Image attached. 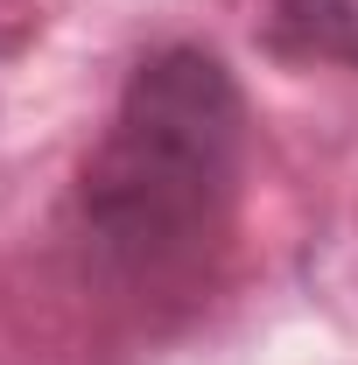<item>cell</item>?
Here are the masks:
<instances>
[{
	"label": "cell",
	"mask_w": 358,
	"mask_h": 365,
	"mask_svg": "<svg viewBox=\"0 0 358 365\" xmlns=\"http://www.w3.org/2000/svg\"><path fill=\"white\" fill-rule=\"evenodd\" d=\"M246 162V98L211 49L148 56L78 182V218L91 246L127 274L183 267L232 211Z\"/></svg>",
	"instance_id": "6da1fadb"
}]
</instances>
